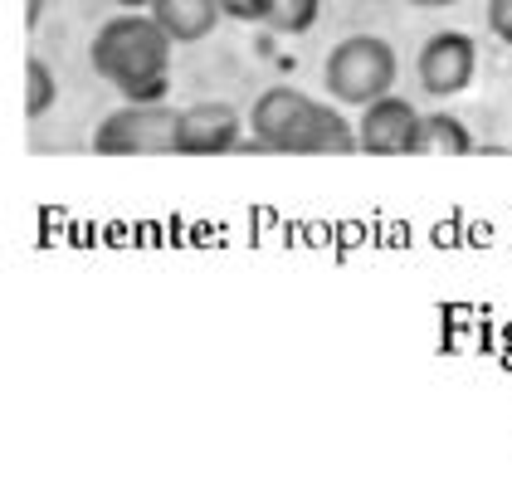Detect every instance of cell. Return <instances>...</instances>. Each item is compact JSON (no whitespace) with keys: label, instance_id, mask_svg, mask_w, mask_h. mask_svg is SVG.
Returning a JSON list of instances; mask_svg holds the SVG:
<instances>
[{"label":"cell","instance_id":"2","mask_svg":"<svg viewBox=\"0 0 512 488\" xmlns=\"http://www.w3.org/2000/svg\"><path fill=\"white\" fill-rule=\"evenodd\" d=\"M395 74H400V59L381 35H347L342 44H332L327 69H322L327 93L347 108H366L386 98L395 88Z\"/></svg>","mask_w":512,"mask_h":488},{"label":"cell","instance_id":"15","mask_svg":"<svg viewBox=\"0 0 512 488\" xmlns=\"http://www.w3.org/2000/svg\"><path fill=\"white\" fill-rule=\"evenodd\" d=\"M40 15H44V0H25V20H30V30L40 25Z\"/></svg>","mask_w":512,"mask_h":488},{"label":"cell","instance_id":"9","mask_svg":"<svg viewBox=\"0 0 512 488\" xmlns=\"http://www.w3.org/2000/svg\"><path fill=\"white\" fill-rule=\"evenodd\" d=\"M152 15L176 44H200L215 35L225 10H220V0H157Z\"/></svg>","mask_w":512,"mask_h":488},{"label":"cell","instance_id":"3","mask_svg":"<svg viewBox=\"0 0 512 488\" xmlns=\"http://www.w3.org/2000/svg\"><path fill=\"white\" fill-rule=\"evenodd\" d=\"M176 108L166 103H127L93 127L98 157H147V152H176Z\"/></svg>","mask_w":512,"mask_h":488},{"label":"cell","instance_id":"4","mask_svg":"<svg viewBox=\"0 0 512 488\" xmlns=\"http://www.w3.org/2000/svg\"><path fill=\"white\" fill-rule=\"evenodd\" d=\"M478 74V44L459 30H439L420 44V88L430 98H454L464 93Z\"/></svg>","mask_w":512,"mask_h":488},{"label":"cell","instance_id":"5","mask_svg":"<svg viewBox=\"0 0 512 488\" xmlns=\"http://www.w3.org/2000/svg\"><path fill=\"white\" fill-rule=\"evenodd\" d=\"M356 137H361V152H371V157H410L420 142V113L400 93H386V98L366 103Z\"/></svg>","mask_w":512,"mask_h":488},{"label":"cell","instance_id":"16","mask_svg":"<svg viewBox=\"0 0 512 488\" xmlns=\"http://www.w3.org/2000/svg\"><path fill=\"white\" fill-rule=\"evenodd\" d=\"M410 5H420V10H449V5H459V0H410Z\"/></svg>","mask_w":512,"mask_h":488},{"label":"cell","instance_id":"7","mask_svg":"<svg viewBox=\"0 0 512 488\" xmlns=\"http://www.w3.org/2000/svg\"><path fill=\"white\" fill-rule=\"evenodd\" d=\"M283 152H293V157H347V152H361V137H356L352 122L342 118L337 108L308 103V113L288 132Z\"/></svg>","mask_w":512,"mask_h":488},{"label":"cell","instance_id":"6","mask_svg":"<svg viewBox=\"0 0 512 488\" xmlns=\"http://www.w3.org/2000/svg\"><path fill=\"white\" fill-rule=\"evenodd\" d=\"M239 113L230 103H196L176 118V152L181 157H220L239 147Z\"/></svg>","mask_w":512,"mask_h":488},{"label":"cell","instance_id":"11","mask_svg":"<svg viewBox=\"0 0 512 488\" xmlns=\"http://www.w3.org/2000/svg\"><path fill=\"white\" fill-rule=\"evenodd\" d=\"M54 98H59L54 69H49L44 59H30V64H25V113H30V122L44 118V113L54 108Z\"/></svg>","mask_w":512,"mask_h":488},{"label":"cell","instance_id":"17","mask_svg":"<svg viewBox=\"0 0 512 488\" xmlns=\"http://www.w3.org/2000/svg\"><path fill=\"white\" fill-rule=\"evenodd\" d=\"M122 10H152V5H157V0H118Z\"/></svg>","mask_w":512,"mask_h":488},{"label":"cell","instance_id":"14","mask_svg":"<svg viewBox=\"0 0 512 488\" xmlns=\"http://www.w3.org/2000/svg\"><path fill=\"white\" fill-rule=\"evenodd\" d=\"M488 30L503 44H512V0H488Z\"/></svg>","mask_w":512,"mask_h":488},{"label":"cell","instance_id":"10","mask_svg":"<svg viewBox=\"0 0 512 488\" xmlns=\"http://www.w3.org/2000/svg\"><path fill=\"white\" fill-rule=\"evenodd\" d=\"M415 152L464 157V152H473V137H469V127L454 118V113H430V118H420V142H415Z\"/></svg>","mask_w":512,"mask_h":488},{"label":"cell","instance_id":"12","mask_svg":"<svg viewBox=\"0 0 512 488\" xmlns=\"http://www.w3.org/2000/svg\"><path fill=\"white\" fill-rule=\"evenodd\" d=\"M317 15H322V0H274L269 30H278V35H303V30L317 25Z\"/></svg>","mask_w":512,"mask_h":488},{"label":"cell","instance_id":"8","mask_svg":"<svg viewBox=\"0 0 512 488\" xmlns=\"http://www.w3.org/2000/svg\"><path fill=\"white\" fill-rule=\"evenodd\" d=\"M308 93H298V88H288V83H278V88H264L259 98H254V108H249V132L269 147V152H283V142H288V132L298 127V118L308 113Z\"/></svg>","mask_w":512,"mask_h":488},{"label":"cell","instance_id":"1","mask_svg":"<svg viewBox=\"0 0 512 488\" xmlns=\"http://www.w3.org/2000/svg\"><path fill=\"white\" fill-rule=\"evenodd\" d=\"M171 35L157 25L152 10H122L88 44L98 79H108L127 103H161L171 83Z\"/></svg>","mask_w":512,"mask_h":488},{"label":"cell","instance_id":"13","mask_svg":"<svg viewBox=\"0 0 512 488\" xmlns=\"http://www.w3.org/2000/svg\"><path fill=\"white\" fill-rule=\"evenodd\" d=\"M225 20H239V25H269V10L274 0H220Z\"/></svg>","mask_w":512,"mask_h":488}]
</instances>
